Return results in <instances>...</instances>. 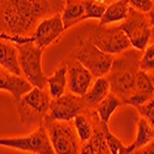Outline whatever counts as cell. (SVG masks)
Wrapping results in <instances>:
<instances>
[{
    "label": "cell",
    "instance_id": "1",
    "mask_svg": "<svg viewBox=\"0 0 154 154\" xmlns=\"http://www.w3.org/2000/svg\"><path fill=\"white\" fill-rule=\"evenodd\" d=\"M63 6L60 0H2V32L25 36Z\"/></svg>",
    "mask_w": 154,
    "mask_h": 154
},
{
    "label": "cell",
    "instance_id": "2",
    "mask_svg": "<svg viewBox=\"0 0 154 154\" xmlns=\"http://www.w3.org/2000/svg\"><path fill=\"white\" fill-rule=\"evenodd\" d=\"M142 51L127 49L120 57L115 58L111 72L109 73L107 79L111 84V91L116 94L125 102L131 95L137 74L140 69V59Z\"/></svg>",
    "mask_w": 154,
    "mask_h": 154
},
{
    "label": "cell",
    "instance_id": "3",
    "mask_svg": "<svg viewBox=\"0 0 154 154\" xmlns=\"http://www.w3.org/2000/svg\"><path fill=\"white\" fill-rule=\"evenodd\" d=\"M19 49L20 67L23 76L33 86L45 89L48 78L42 70V56L43 48L38 47L35 42H27L16 46Z\"/></svg>",
    "mask_w": 154,
    "mask_h": 154
},
{
    "label": "cell",
    "instance_id": "4",
    "mask_svg": "<svg viewBox=\"0 0 154 154\" xmlns=\"http://www.w3.org/2000/svg\"><path fill=\"white\" fill-rule=\"evenodd\" d=\"M52 96L45 89L35 86L30 93L25 95L17 104V112L23 125L42 123L41 119L46 117L49 111Z\"/></svg>",
    "mask_w": 154,
    "mask_h": 154
},
{
    "label": "cell",
    "instance_id": "5",
    "mask_svg": "<svg viewBox=\"0 0 154 154\" xmlns=\"http://www.w3.org/2000/svg\"><path fill=\"white\" fill-rule=\"evenodd\" d=\"M0 146L35 154H56L45 122L38 125L32 133L25 137L2 138Z\"/></svg>",
    "mask_w": 154,
    "mask_h": 154
},
{
    "label": "cell",
    "instance_id": "6",
    "mask_svg": "<svg viewBox=\"0 0 154 154\" xmlns=\"http://www.w3.org/2000/svg\"><path fill=\"white\" fill-rule=\"evenodd\" d=\"M43 122L56 154H80V147L76 138L78 133L70 122L52 121L48 119H45Z\"/></svg>",
    "mask_w": 154,
    "mask_h": 154
},
{
    "label": "cell",
    "instance_id": "7",
    "mask_svg": "<svg viewBox=\"0 0 154 154\" xmlns=\"http://www.w3.org/2000/svg\"><path fill=\"white\" fill-rule=\"evenodd\" d=\"M120 27L128 36L133 48L138 51H144L148 47L153 30L147 14L131 8L130 14L120 25Z\"/></svg>",
    "mask_w": 154,
    "mask_h": 154
},
{
    "label": "cell",
    "instance_id": "8",
    "mask_svg": "<svg viewBox=\"0 0 154 154\" xmlns=\"http://www.w3.org/2000/svg\"><path fill=\"white\" fill-rule=\"evenodd\" d=\"M72 58L79 60L82 64L90 70L95 78L105 76L111 72L115 60L113 54L101 51L93 42L82 46L72 54Z\"/></svg>",
    "mask_w": 154,
    "mask_h": 154
},
{
    "label": "cell",
    "instance_id": "9",
    "mask_svg": "<svg viewBox=\"0 0 154 154\" xmlns=\"http://www.w3.org/2000/svg\"><path fill=\"white\" fill-rule=\"evenodd\" d=\"M93 43L97 46L101 51L113 56L123 53L132 46L128 36L120 26L105 29H101L100 26V30H97L93 37Z\"/></svg>",
    "mask_w": 154,
    "mask_h": 154
},
{
    "label": "cell",
    "instance_id": "10",
    "mask_svg": "<svg viewBox=\"0 0 154 154\" xmlns=\"http://www.w3.org/2000/svg\"><path fill=\"white\" fill-rule=\"evenodd\" d=\"M84 105L85 100L83 96H78L73 93L64 94L58 99H52L49 111L45 119L52 121L70 122L80 113Z\"/></svg>",
    "mask_w": 154,
    "mask_h": 154
},
{
    "label": "cell",
    "instance_id": "11",
    "mask_svg": "<svg viewBox=\"0 0 154 154\" xmlns=\"http://www.w3.org/2000/svg\"><path fill=\"white\" fill-rule=\"evenodd\" d=\"M64 31H66V26L62 19V14L56 12L38 22L32 36L35 37V43L45 49L52 42H54Z\"/></svg>",
    "mask_w": 154,
    "mask_h": 154
},
{
    "label": "cell",
    "instance_id": "12",
    "mask_svg": "<svg viewBox=\"0 0 154 154\" xmlns=\"http://www.w3.org/2000/svg\"><path fill=\"white\" fill-rule=\"evenodd\" d=\"M67 63L68 67V89L69 91L78 95L84 96L94 83V74L89 70L84 64L74 58L69 59Z\"/></svg>",
    "mask_w": 154,
    "mask_h": 154
},
{
    "label": "cell",
    "instance_id": "13",
    "mask_svg": "<svg viewBox=\"0 0 154 154\" xmlns=\"http://www.w3.org/2000/svg\"><path fill=\"white\" fill-rule=\"evenodd\" d=\"M35 86L25 76L10 73L5 69H2L0 72V89H2V91L11 94L15 104H17Z\"/></svg>",
    "mask_w": 154,
    "mask_h": 154
},
{
    "label": "cell",
    "instance_id": "14",
    "mask_svg": "<svg viewBox=\"0 0 154 154\" xmlns=\"http://www.w3.org/2000/svg\"><path fill=\"white\" fill-rule=\"evenodd\" d=\"M152 97H154V83L152 76L148 75L144 70H139L136 78L134 88L131 95L125 101V104L138 107L146 104Z\"/></svg>",
    "mask_w": 154,
    "mask_h": 154
},
{
    "label": "cell",
    "instance_id": "15",
    "mask_svg": "<svg viewBox=\"0 0 154 154\" xmlns=\"http://www.w3.org/2000/svg\"><path fill=\"white\" fill-rule=\"evenodd\" d=\"M0 66H2V69H5L10 73L17 75L22 74L20 67L19 49L14 43L11 45V42L2 40V43H0Z\"/></svg>",
    "mask_w": 154,
    "mask_h": 154
},
{
    "label": "cell",
    "instance_id": "16",
    "mask_svg": "<svg viewBox=\"0 0 154 154\" xmlns=\"http://www.w3.org/2000/svg\"><path fill=\"white\" fill-rule=\"evenodd\" d=\"M130 10L131 5L128 0H116L106 8V11L104 16L101 17L99 26H107V25L116 22H123L130 14Z\"/></svg>",
    "mask_w": 154,
    "mask_h": 154
},
{
    "label": "cell",
    "instance_id": "17",
    "mask_svg": "<svg viewBox=\"0 0 154 154\" xmlns=\"http://www.w3.org/2000/svg\"><path fill=\"white\" fill-rule=\"evenodd\" d=\"M85 6L83 0H64V6L62 11V19L66 30L74 25L84 21Z\"/></svg>",
    "mask_w": 154,
    "mask_h": 154
},
{
    "label": "cell",
    "instance_id": "18",
    "mask_svg": "<svg viewBox=\"0 0 154 154\" xmlns=\"http://www.w3.org/2000/svg\"><path fill=\"white\" fill-rule=\"evenodd\" d=\"M48 93L51 94L52 99H58L66 94V89L68 86V67L64 62L59 66L56 72L48 78Z\"/></svg>",
    "mask_w": 154,
    "mask_h": 154
},
{
    "label": "cell",
    "instance_id": "19",
    "mask_svg": "<svg viewBox=\"0 0 154 154\" xmlns=\"http://www.w3.org/2000/svg\"><path fill=\"white\" fill-rule=\"evenodd\" d=\"M110 90H111L110 80L106 76H99L93 83L90 90L83 96L85 100V104L88 106H93V107L97 106L110 94Z\"/></svg>",
    "mask_w": 154,
    "mask_h": 154
},
{
    "label": "cell",
    "instance_id": "20",
    "mask_svg": "<svg viewBox=\"0 0 154 154\" xmlns=\"http://www.w3.org/2000/svg\"><path fill=\"white\" fill-rule=\"evenodd\" d=\"M122 105L121 99L113 94L112 91L102 100L100 104L96 106V112H97V117L100 119L101 122L104 123H109V121L111 120V116L115 113L120 106Z\"/></svg>",
    "mask_w": 154,
    "mask_h": 154
},
{
    "label": "cell",
    "instance_id": "21",
    "mask_svg": "<svg viewBox=\"0 0 154 154\" xmlns=\"http://www.w3.org/2000/svg\"><path fill=\"white\" fill-rule=\"evenodd\" d=\"M100 123H101L102 130H104V132H105L106 142H107V146H109V148H110L112 154H131V153H134V150L137 148L134 147L133 143L131 146H128V147L123 146V143L121 142V140L109 130L107 123H104L101 121H100Z\"/></svg>",
    "mask_w": 154,
    "mask_h": 154
},
{
    "label": "cell",
    "instance_id": "22",
    "mask_svg": "<svg viewBox=\"0 0 154 154\" xmlns=\"http://www.w3.org/2000/svg\"><path fill=\"white\" fill-rule=\"evenodd\" d=\"M152 140H154V130L152 128V125L146 119H140L137 123V133L133 142L134 147L137 149L143 148Z\"/></svg>",
    "mask_w": 154,
    "mask_h": 154
},
{
    "label": "cell",
    "instance_id": "23",
    "mask_svg": "<svg viewBox=\"0 0 154 154\" xmlns=\"http://www.w3.org/2000/svg\"><path fill=\"white\" fill-rule=\"evenodd\" d=\"M86 144L90 148L91 154H112L107 146L106 138H105V132L102 130V127L94 131L91 139L89 140Z\"/></svg>",
    "mask_w": 154,
    "mask_h": 154
},
{
    "label": "cell",
    "instance_id": "24",
    "mask_svg": "<svg viewBox=\"0 0 154 154\" xmlns=\"http://www.w3.org/2000/svg\"><path fill=\"white\" fill-rule=\"evenodd\" d=\"M74 127H75L78 137L82 142L88 143L89 140L91 139V137L94 134V128H93L91 122L89 121L84 115L79 113L78 116L74 119Z\"/></svg>",
    "mask_w": 154,
    "mask_h": 154
},
{
    "label": "cell",
    "instance_id": "25",
    "mask_svg": "<svg viewBox=\"0 0 154 154\" xmlns=\"http://www.w3.org/2000/svg\"><path fill=\"white\" fill-rule=\"evenodd\" d=\"M83 2H84V6H85L84 20H88V19L101 20L107 6L104 3L96 2V0H83Z\"/></svg>",
    "mask_w": 154,
    "mask_h": 154
},
{
    "label": "cell",
    "instance_id": "26",
    "mask_svg": "<svg viewBox=\"0 0 154 154\" xmlns=\"http://www.w3.org/2000/svg\"><path fill=\"white\" fill-rule=\"evenodd\" d=\"M140 69L144 72H154V42L148 45L140 59Z\"/></svg>",
    "mask_w": 154,
    "mask_h": 154
},
{
    "label": "cell",
    "instance_id": "27",
    "mask_svg": "<svg viewBox=\"0 0 154 154\" xmlns=\"http://www.w3.org/2000/svg\"><path fill=\"white\" fill-rule=\"evenodd\" d=\"M137 110L142 115L143 119H146L152 126H154V97H152L146 104L138 106Z\"/></svg>",
    "mask_w": 154,
    "mask_h": 154
},
{
    "label": "cell",
    "instance_id": "28",
    "mask_svg": "<svg viewBox=\"0 0 154 154\" xmlns=\"http://www.w3.org/2000/svg\"><path fill=\"white\" fill-rule=\"evenodd\" d=\"M128 2H130L131 8L140 12H144V14H148L154 4V0H128Z\"/></svg>",
    "mask_w": 154,
    "mask_h": 154
},
{
    "label": "cell",
    "instance_id": "29",
    "mask_svg": "<svg viewBox=\"0 0 154 154\" xmlns=\"http://www.w3.org/2000/svg\"><path fill=\"white\" fill-rule=\"evenodd\" d=\"M134 154H154V140H152L149 144H147L143 148L136 149Z\"/></svg>",
    "mask_w": 154,
    "mask_h": 154
},
{
    "label": "cell",
    "instance_id": "30",
    "mask_svg": "<svg viewBox=\"0 0 154 154\" xmlns=\"http://www.w3.org/2000/svg\"><path fill=\"white\" fill-rule=\"evenodd\" d=\"M148 17H149V21H150L152 27H154V4H153V8H152V10L148 12Z\"/></svg>",
    "mask_w": 154,
    "mask_h": 154
},
{
    "label": "cell",
    "instance_id": "31",
    "mask_svg": "<svg viewBox=\"0 0 154 154\" xmlns=\"http://www.w3.org/2000/svg\"><path fill=\"white\" fill-rule=\"evenodd\" d=\"M80 154H91V150H90V148H89V146H88V144H85V146L82 148Z\"/></svg>",
    "mask_w": 154,
    "mask_h": 154
},
{
    "label": "cell",
    "instance_id": "32",
    "mask_svg": "<svg viewBox=\"0 0 154 154\" xmlns=\"http://www.w3.org/2000/svg\"><path fill=\"white\" fill-rule=\"evenodd\" d=\"M152 79H153V83H154V72H153V74H152Z\"/></svg>",
    "mask_w": 154,
    "mask_h": 154
}]
</instances>
